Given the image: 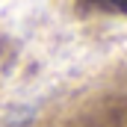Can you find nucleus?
<instances>
[{
  "label": "nucleus",
  "instance_id": "obj_1",
  "mask_svg": "<svg viewBox=\"0 0 127 127\" xmlns=\"http://www.w3.org/2000/svg\"><path fill=\"white\" fill-rule=\"evenodd\" d=\"M89 6H97L103 12H115V15H127V0H86Z\"/></svg>",
  "mask_w": 127,
  "mask_h": 127
}]
</instances>
